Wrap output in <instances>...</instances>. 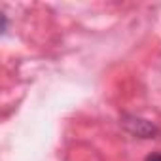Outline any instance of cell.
I'll list each match as a JSON object with an SVG mask.
<instances>
[{"mask_svg":"<svg viewBox=\"0 0 161 161\" xmlns=\"http://www.w3.org/2000/svg\"><path fill=\"white\" fill-rule=\"evenodd\" d=\"M121 125L127 133H131L133 136H138V138H155L159 135V127L155 123L136 118V116H131V114L121 116Z\"/></svg>","mask_w":161,"mask_h":161,"instance_id":"1","label":"cell"},{"mask_svg":"<svg viewBox=\"0 0 161 161\" xmlns=\"http://www.w3.org/2000/svg\"><path fill=\"white\" fill-rule=\"evenodd\" d=\"M146 161H161V153H150L146 157Z\"/></svg>","mask_w":161,"mask_h":161,"instance_id":"2","label":"cell"}]
</instances>
